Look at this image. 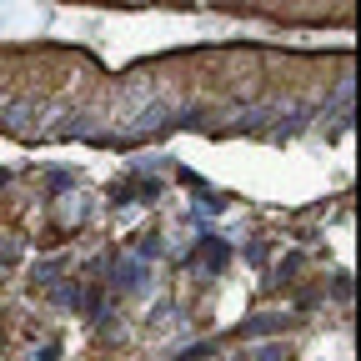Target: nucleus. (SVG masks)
I'll return each mask as SVG.
<instances>
[{
	"label": "nucleus",
	"instance_id": "1",
	"mask_svg": "<svg viewBox=\"0 0 361 361\" xmlns=\"http://www.w3.org/2000/svg\"><path fill=\"white\" fill-rule=\"evenodd\" d=\"M25 16H30V0H0V25L25 20Z\"/></svg>",
	"mask_w": 361,
	"mask_h": 361
}]
</instances>
